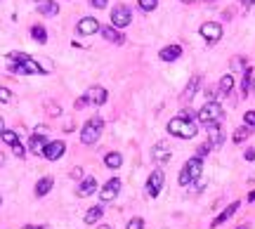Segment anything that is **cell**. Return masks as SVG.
Listing matches in <instances>:
<instances>
[{
    "label": "cell",
    "instance_id": "cell-28",
    "mask_svg": "<svg viewBox=\"0 0 255 229\" xmlns=\"http://www.w3.org/2000/svg\"><path fill=\"white\" fill-rule=\"evenodd\" d=\"M251 132H253V128H248V125L237 128V130H234V135H232V140H234V144H241V142H246L248 137H251Z\"/></svg>",
    "mask_w": 255,
    "mask_h": 229
},
{
    "label": "cell",
    "instance_id": "cell-1",
    "mask_svg": "<svg viewBox=\"0 0 255 229\" xmlns=\"http://www.w3.org/2000/svg\"><path fill=\"white\" fill-rule=\"evenodd\" d=\"M168 132L173 137H180V140H191V137H196L199 128H196L194 121H187L182 116H175V118L168 121Z\"/></svg>",
    "mask_w": 255,
    "mask_h": 229
},
{
    "label": "cell",
    "instance_id": "cell-7",
    "mask_svg": "<svg viewBox=\"0 0 255 229\" xmlns=\"http://www.w3.org/2000/svg\"><path fill=\"white\" fill-rule=\"evenodd\" d=\"M7 59H10V62H17V64H24L29 73H48V71L43 69L33 57H29L26 52H10L7 54Z\"/></svg>",
    "mask_w": 255,
    "mask_h": 229
},
{
    "label": "cell",
    "instance_id": "cell-20",
    "mask_svg": "<svg viewBox=\"0 0 255 229\" xmlns=\"http://www.w3.org/2000/svg\"><path fill=\"white\" fill-rule=\"evenodd\" d=\"M199 85H201V76H191L189 83H187V88H184V92H182L184 102H191V99H194V95L199 92Z\"/></svg>",
    "mask_w": 255,
    "mask_h": 229
},
{
    "label": "cell",
    "instance_id": "cell-8",
    "mask_svg": "<svg viewBox=\"0 0 255 229\" xmlns=\"http://www.w3.org/2000/svg\"><path fill=\"white\" fill-rule=\"evenodd\" d=\"M165 184V175L161 168H156L151 175H149V180H146V194L151 196V198H156V196L161 194V189H163Z\"/></svg>",
    "mask_w": 255,
    "mask_h": 229
},
{
    "label": "cell",
    "instance_id": "cell-44",
    "mask_svg": "<svg viewBox=\"0 0 255 229\" xmlns=\"http://www.w3.org/2000/svg\"><path fill=\"white\" fill-rule=\"evenodd\" d=\"M241 2H243V5H248V7H251V5H255V0H241Z\"/></svg>",
    "mask_w": 255,
    "mask_h": 229
},
{
    "label": "cell",
    "instance_id": "cell-17",
    "mask_svg": "<svg viewBox=\"0 0 255 229\" xmlns=\"http://www.w3.org/2000/svg\"><path fill=\"white\" fill-rule=\"evenodd\" d=\"M239 206H241L239 201H234V203H229V206H227V208H224V211L220 213L218 217H215V220L210 222V227L215 229V227H220V225H224V222H227V220H229V217H232V215H234V213L239 211Z\"/></svg>",
    "mask_w": 255,
    "mask_h": 229
},
{
    "label": "cell",
    "instance_id": "cell-5",
    "mask_svg": "<svg viewBox=\"0 0 255 229\" xmlns=\"http://www.w3.org/2000/svg\"><path fill=\"white\" fill-rule=\"evenodd\" d=\"M130 21H132V10L128 7V5H116L113 10H111V26L113 29H126L130 26Z\"/></svg>",
    "mask_w": 255,
    "mask_h": 229
},
{
    "label": "cell",
    "instance_id": "cell-43",
    "mask_svg": "<svg viewBox=\"0 0 255 229\" xmlns=\"http://www.w3.org/2000/svg\"><path fill=\"white\" fill-rule=\"evenodd\" d=\"M2 165H5V154L0 151V168H2Z\"/></svg>",
    "mask_w": 255,
    "mask_h": 229
},
{
    "label": "cell",
    "instance_id": "cell-13",
    "mask_svg": "<svg viewBox=\"0 0 255 229\" xmlns=\"http://www.w3.org/2000/svg\"><path fill=\"white\" fill-rule=\"evenodd\" d=\"M95 189H97V180H95V177H83V180L76 184V196L85 198V196L95 194Z\"/></svg>",
    "mask_w": 255,
    "mask_h": 229
},
{
    "label": "cell",
    "instance_id": "cell-41",
    "mask_svg": "<svg viewBox=\"0 0 255 229\" xmlns=\"http://www.w3.org/2000/svg\"><path fill=\"white\" fill-rule=\"evenodd\" d=\"M71 177H73V180H80V177H83V170H80V168H73Z\"/></svg>",
    "mask_w": 255,
    "mask_h": 229
},
{
    "label": "cell",
    "instance_id": "cell-26",
    "mask_svg": "<svg viewBox=\"0 0 255 229\" xmlns=\"http://www.w3.org/2000/svg\"><path fill=\"white\" fill-rule=\"evenodd\" d=\"M102 215H104V206H95L90 211L85 213V225H97L99 220H102Z\"/></svg>",
    "mask_w": 255,
    "mask_h": 229
},
{
    "label": "cell",
    "instance_id": "cell-47",
    "mask_svg": "<svg viewBox=\"0 0 255 229\" xmlns=\"http://www.w3.org/2000/svg\"><path fill=\"white\" fill-rule=\"evenodd\" d=\"M180 2H187V5H191V2H196V0H180Z\"/></svg>",
    "mask_w": 255,
    "mask_h": 229
},
{
    "label": "cell",
    "instance_id": "cell-42",
    "mask_svg": "<svg viewBox=\"0 0 255 229\" xmlns=\"http://www.w3.org/2000/svg\"><path fill=\"white\" fill-rule=\"evenodd\" d=\"M21 229H50V227H43V225H26V227Z\"/></svg>",
    "mask_w": 255,
    "mask_h": 229
},
{
    "label": "cell",
    "instance_id": "cell-38",
    "mask_svg": "<svg viewBox=\"0 0 255 229\" xmlns=\"http://www.w3.org/2000/svg\"><path fill=\"white\" fill-rule=\"evenodd\" d=\"M241 66H246L243 57H234V59H232V69H241Z\"/></svg>",
    "mask_w": 255,
    "mask_h": 229
},
{
    "label": "cell",
    "instance_id": "cell-18",
    "mask_svg": "<svg viewBox=\"0 0 255 229\" xmlns=\"http://www.w3.org/2000/svg\"><path fill=\"white\" fill-rule=\"evenodd\" d=\"M159 57H161V62H175L182 57V45H165L159 52Z\"/></svg>",
    "mask_w": 255,
    "mask_h": 229
},
{
    "label": "cell",
    "instance_id": "cell-16",
    "mask_svg": "<svg viewBox=\"0 0 255 229\" xmlns=\"http://www.w3.org/2000/svg\"><path fill=\"white\" fill-rule=\"evenodd\" d=\"M99 33L104 35V40H109L113 45H123V43H126V35L121 33L118 29H113V26H102Z\"/></svg>",
    "mask_w": 255,
    "mask_h": 229
},
{
    "label": "cell",
    "instance_id": "cell-15",
    "mask_svg": "<svg viewBox=\"0 0 255 229\" xmlns=\"http://www.w3.org/2000/svg\"><path fill=\"white\" fill-rule=\"evenodd\" d=\"M85 95L90 97V104H95V106H102L107 99H109V92H107V88H102V85H95V88H90Z\"/></svg>",
    "mask_w": 255,
    "mask_h": 229
},
{
    "label": "cell",
    "instance_id": "cell-2",
    "mask_svg": "<svg viewBox=\"0 0 255 229\" xmlns=\"http://www.w3.org/2000/svg\"><path fill=\"white\" fill-rule=\"evenodd\" d=\"M201 173H203V161L194 156V159H189L182 165V170H180V175H177V182H180L182 187H189V184L199 182Z\"/></svg>",
    "mask_w": 255,
    "mask_h": 229
},
{
    "label": "cell",
    "instance_id": "cell-40",
    "mask_svg": "<svg viewBox=\"0 0 255 229\" xmlns=\"http://www.w3.org/2000/svg\"><path fill=\"white\" fill-rule=\"evenodd\" d=\"M243 159H246V161H253V159H255V149H253V147H251V149H246Z\"/></svg>",
    "mask_w": 255,
    "mask_h": 229
},
{
    "label": "cell",
    "instance_id": "cell-29",
    "mask_svg": "<svg viewBox=\"0 0 255 229\" xmlns=\"http://www.w3.org/2000/svg\"><path fill=\"white\" fill-rule=\"evenodd\" d=\"M0 140L5 142L7 147H17V144H19V135L15 132V130H2V132H0Z\"/></svg>",
    "mask_w": 255,
    "mask_h": 229
},
{
    "label": "cell",
    "instance_id": "cell-31",
    "mask_svg": "<svg viewBox=\"0 0 255 229\" xmlns=\"http://www.w3.org/2000/svg\"><path fill=\"white\" fill-rule=\"evenodd\" d=\"M7 69H10V73H15V76H31V73L26 71V66H24V64H17V62H10Z\"/></svg>",
    "mask_w": 255,
    "mask_h": 229
},
{
    "label": "cell",
    "instance_id": "cell-35",
    "mask_svg": "<svg viewBox=\"0 0 255 229\" xmlns=\"http://www.w3.org/2000/svg\"><path fill=\"white\" fill-rule=\"evenodd\" d=\"M10 99H12V92H10L7 88H2V85H0V102H2V104H7Z\"/></svg>",
    "mask_w": 255,
    "mask_h": 229
},
{
    "label": "cell",
    "instance_id": "cell-37",
    "mask_svg": "<svg viewBox=\"0 0 255 229\" xmlns=\"http://www.w3.org/2000/svg\"><path fill=\"white\" fill-rule=\"evenodd\" d=\"M12 154H15L17 159H24V156H26V149H24V144H21V142H19L17 147H12Z\"/></svg>",
    "mask_w": 255,
    "mask_h": 229
},
{
    "label": "cell",
    "instance_id": "cell-49",
    "mask_svg": "<svg viewBox=\"0 0 255 229\" xmlns=\"http://www.w3.org/2000/svg\"><path fill=\"white\" fill-rule=\"evenodd\" d=\"M206 2H215V0H206Z\"/></svg>",
    "mask_w": 255,
    "mask_h": 229
},
{
    "label": "cell",
    "instance_id": "cell-19",
    "mask_svg": "<svg viewBox=\"0 0 255 229\" xmlns=\"http://www.w3.org/2000/svg\"><path fill=\"white\" fill-rule=\"evenodd\" d=\"M48 147V137L43 135V132H36V135H31V140H29V149L33 151V154H43V149Z\"/></svg>",
    "mask_w": 255,
    "mask_h": 229
},
{
    "label": "cell",
    "instance_id": "cell-6",
    "mask_svg": "<svg viewBox=\"0 0 255 229\" xmlns=\"http://www.w3.org/2000/svg\"><path fill=\"white\" fill-rule=\"evenodd\" d=\"M199 33L208 45H215L220 38H222V24H218V21H206V24H201Z\"/></svg>",
    "mask_w": 255,
    "mask_h": 229
},
{
    "label": "cell",
    "instance_id": "cell-9",
    "mask_svg": "<svg viewBox=\"0 0 255 229\" xmlns=\"http://www.w3.org/2000/svg\"><path fill=\"white\" fill-rule=\"evenodd\" d=\"M121 180L118 177H111L109 182H104V187H102V192H99V198H102V203H109V201H113L116 196H118V192H121Z\"/></svg>",
    "mask_w": 255,
    "mask_h": 229
},
{
    "label": "cell",
    "instance_id": "cell-25",
    "mask_svg": "<svg viewBox=\"0 0 255 229\" xmlns=\"http://www.w3.org/2000/svg\"><path fill=\"white\" fill-rule=\"evenodd\" d=\"M104 165H107L109 170H118V168L123 165V156H121L118 151H109V154L104 156Z\"/></svg>",
    "mask_w": 255,
    "mask_h": 229
},
{
    "label": "cell",
    "instance_id": "cell-14",
    "mask_svg": "<svg viewBox=\"0 0 255 229\" xmlns=\"http://www.w3.org/2000/svg\"><path fill=\"white\" fill-rule=\"evenodd\" d=\"M173 156V151H170V147L165 144V142H159L154 149H151V159L156 161V163H168Z\"/></svg>",
    "mask_w": 255,
    "mask_h": 229
},
{
    "label": "cell",
    "instance_id": "cell-24",
    "mask_svg": "<svg viewBox=\"0 0 255 229\" xmlns=\"http://www.w3.org/2000/svg\"><path fill=\"white\" fill-rule=\"evenodd\" d=\"M253 76L255 71L251 66H246L243 69V81H241V97H248V92H251V85H253Z\"/></svg>",
    "mask_w": 255,
    "mask_h": 229
},
{
    "label": "cell",
    "instance_id": "cell-46",
    "mask_svg": "<svg viewBox=\"0 0 255 229\" xmlns=\"http://www.w3.org/2000/svg\"><path fill=\"white\" fill-rule=\"evenodd\" d=\"M2 130H5V121L0 118V132H2Z\"/></svg>",
    "mask_w": 255,
    "mask_h": 229
},
{
    "label": "cell",
    "instance_id": "cell-27",
    "mask_svg": "<svg viewBox=\"0 0 255 229\" xmlns=\"http://www.w3.org/2000/svg\"><path fill=\"white\" fill-rule=\"evenodd\" d=\"M31 38L40 43V45H45L48 43V31H45V26L43 24H36V26H31Z\"/></svg>",
    "mask_w": 255,
    "mask_h": 229
},
{
    "label": "cell",
    "instance_id": "cell-32",
    "mask_svg": "<svg viewBox=\"0 0 255 229\" xmlns=\"http://www.w3.org/2000/svg\"><path fill=\"white\" fill-rule=\"evenodd\" d=\"M210 149H213V147H210V144H208V142H203V144H199V149H196V159H206V156H208V154H210Z\"/></svg>",
    "mask_w": 255,
    "mask_h": 229
},
{
    "label": "cell",
    "instance_id": "cell-10",
    "mask_svg": "<svg viewBox=\"0 0 255 229\" xmlns=\"http://www.w3.org/2000/svg\"><path fill=\"white\" fill-rule=\"evenodd\" d=\"M64 151H66V144L62 140H55V142H48V147L43 149V156L48 161H59L64 156Z\"/></svg>",
    "mask_w": 255,
    "mask_h": 229
},
{
    "label": "cell",
    "instance_id": "cell-4",
    "mask_svg": "<svg viewBox=\"0 0 255 229\" xmlns=\"http://www.w3.org/2000/svg\"><path fill=\"white\" fill-rule=\"evenodd\" d=\"M222 116H224V111H222L220 102H206V104L196 111V118H199V123H203V125L220 123V121H222Z\"/></svg>",
    "mask_w": 255,
    "mask_h": 229
},
{
    "label": "cell",
    "instance_id": "cell-3",
    "mask_svg": "<svg viewBox=\"0 0 255 229\" xmlns=\"http://www.w3.org/2000/svg\"><path fill=\"white\" fill-rule=\"evenodd\" d=\"M102 128H104V121H102V116H95V118H90L88 123L83 125V130H80V142H83L85 147H92V144H97L99 135H102Z\"/></svg>",
    "mask_w": 255,
    "mask_h": 229
},
{
    "label": "cell",
    "instance_id": "cell-51",
    "mask_svg": "<svg viewBox=\"0 0 255 229\" xmlns=\"http://www.w3.org/2000/svg\"><path fill=\"white\" fill-rule=\"evenodd\" d=\"M239 229H248V227H239Z\"/></svg>",
    "mask_w": 255,
    "mask_h": 229
},
{
    "label": "cell",
    "instance_id": "cell-39",
    "mask_svg": "<svg viewBox=\"0 0 255 229\" xmlns=\"http://www.w3.org/2000/svg\"><path fill=\"white\" fill-rule=\"evenodd\" d=\"M107 2H109V0H90V5H92V7H97V10H104V7H107Z\"/></svg>",
    "mask_w": 255,
    "mask_h": 229
},
{
    "label": "cell",
    "instance_id": "cell-12",
    "mask_svg": "<svg viewBox=\"0 0 255 229\" xmlns=\"http://www.w3.org/2000/svg\"><path fill=\"white\" fill-rule=\"evenodd\" d=\"M206 130H208V144H210L213 149H218V147L224 144V132H222L220 123H208Z\"/></svg>",
    "mask_w": 255,
    "mask_h": 229
},
{
    "label": "cell",
    "instance_id": "cell-11",
    "mask_svg": "<svg viewBox=\"0 0 255 229\" xmlns=\"http://www.w3.org/2000/svg\"><path fill=\"white\" fill-rule=\"evenodd\" d=\"M99 29H102V26H99V21L95 17H83L76 24V31L80 35H95V33H99Z\"/></svg>",
    "mask_w": 255,
    "mask_h": 229
},
{
    "label": "cell",
    "instance_id": "cell-30",
    "mask_svg": "<svg viewBox=\"0 0 255 229\" xmlns=\"http://www.w3.org/2000/svg\"><path fill=\"white\" fill-rule=\"evenodd\" d=\"M137 5H140L142 12H154L159 7V0H137Z\"/></svg>",
    "mask_w": 255,
    "mask_h": 229
},
{
    "label": "cell",
    "instance_id": "cell-50",
    "mask_svg": "<svg viewBox=\"0 0 255 229\" xmlns=\"http://www.w3.org/2000/svg\"><path fill=\"white\" fill-rule=\"evenodd\" d=\"M0 206H2V196H0Z\"/></svg>",
    "mask_w": 255,
    "mask_h": 229
},
{
    "label": "cell",
    "instance_id": "cell-36",
    "mask_svg": "<svg viewBox=\"0 0 255 229\" xmlns=\"http://www.w3.org/2000/svg\"><path fill=\"white\" fill-rule=\"evenodd\" d=\"M90 104V97H88V95H83V97H78V99H76V109H85V106Z\"/></svg>",
    "mask_w": 255,
    "mask_h": 229
},
{
    "label": "cell",
    "instance_id": "cell-22",
    "mask_svg": "<svg viewBox=\"0 0 255 229\" xmlns=\"http://www.w3.org/2000/svg\"><path fill=\"white\" fill-rule=\"evenodd\" d=\"M232 90H234V76H232V73H224V76L220 78L218 92L222 95V97H227V95H229Z\"/></svg>",
    "mask_w": 255,
    "mask_h": 229
},
{
    "label": "cell",
    "instance_id": "cell-21",
    "mask_svg": "<svg viewBox=\"0 0 255 229\" xmlns=\"http://www.w3.org/2000/svg\"><path fill=\"white\" fill-rule=\"evenodd\" d=\"M38 12L45 15V17H57L59 15V5L55 0H45V2H38Z\"/></svg>",
    "mask_w": 255,
    "mask_h": 229
},
{
    "label": "cell",
    "instance_id": "cell-34",
    "mask_svg": "<svg viewBox=\"0 0 255 229\" xmlns=\"http://www.w3.org/2000/svg\"><path fill=\"white\" fill-rule=\"evenodd\" d=\"M126 229H144V220H142V217H132V220L128 222Z\"/></svg>",
    "mask_w": 255,
    "mask_h": 229
},
{
    "label": "cell",
    "instance_id": "cell-45",
    "mask_svg": "<svg viewBox=\"0 0 255 229\" xmlns=\"http://www.w3.org/2000/svg\"><path fill=\"white\" fill-rule=\"evenodd\" d=\"M248 201H251V203H253V201H255V189H253V192H251V194H248Z\"/></svg>",
    "mask_w": 255,
    "mask_h": 229
},
{
    "label": "cell",
    "instance_id": "cell-33",
    "mask_svg": "<svg viewBox=\"0 0 255 229\" xmlns=\"http://www.w3.org/2000/svg\"><path fill=\"white\" fill-rule=\"evenodd\" d=\"M243 125H248V128L255 130V111H246L243 114Z\"/></svg>",
    "mask_w": 255,
    "mask_h": 229
},
{
    "label": "cell",
    "instance_id": "cell-23",
    "mask_svg": "<svg viewBox=\"0 0 255 229\" xmlns=\"http://www.w3.org/2000/svg\"><path fill=\"white\" fill-rule=\"evenodd\" d=\"M52 184H55V180L52 177H40L36 184V196L40 198V196H48L50 192H52Z\"/></svg>",
    "mask_w": 255,
    "mask_h": 229
},
{
    "label": "cell",
    "instance_id": "cell-48",
    "mask_svg": "<svg viewBox=\"0 0 255 229\" xmlns=\"http://www.w3.org/2000/svg\"><path fill=\"white\" fill-rule=\"evenodd\" d=\"M251 90H253V92H255V76H253V85H251Z\"/></svg>",
    "mask_w": 255,
    "mask_h": 229
}]
</instances>
